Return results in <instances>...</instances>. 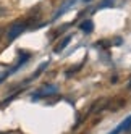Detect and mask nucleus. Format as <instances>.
Returning <instances> with one entry per match:
<instances>
[{
	"instance_id": "f257e3e1",
	"label": "nucleus",
	"mask_w": 131,
	"mask_h": 134,
	"mask_svg": "<svg viewBox=\"0 0 131 134\" xmlns=\"http://www.w3.org/2000/svg\"><path fill=\"white\" fill-rule=\"evenodd\" d=\"M24 29H26V24H24V23H21V21H18V23H13L10 27H8V32H7V39L10 41V42H12V41H15L16 37L20 36V34H21Z\"/></svg>"
},
{
	"instance_id": "f03ea898",
	"label": "nucleus",
	"mask_w": 131,
	"mask_h": 134,
	"mask_svg": "<svg viewBox=\"0 0 131 134\" xmlns=\"http://www.w3.org/2000/svg\"><path fill=\"white\" fill-rule=\"evenodd\" d=\"M57 92V87L55 86H44L41 91H37L36 94H32V99H39V97H45V95H52Z\"/></svg>"
},
{
	"instance_id": "7ed1b4c3",
	"label": "nucleus",
	"mask_w": 131,
	"mask_h": 134,
	"mask_svg": "<svg viewBox=\"0 0 131 134\" xmlns=\"http://www.w3.org/2000/svg\"><path fill=\"white\" fill-rule=\"evenodd\" d=\"M128 129H131V115L126 118V120H123L118 126L112 131V132H108V134H120V132H123V131H128Z\"/></svg>"
},
{
	"instance_id": "20e7f679",
	"label": "nucleus",
	"mask_w": 131,
	"mask_h": 134,
	"mask_svg": "<svg viewBox=\"0 0 131 134\" xmlns=\"http://www.w3.org/2000/svg\"><path fill=\"white\" fill-rule=\"evenodd\" d=\"M81 29L84 32H92V31H94V23L89 21V20H86L84 23H81Z\"/></svg>"
},
{
	"instance_id": "39448f33",
	"label": "nucleus",
	"mask_w": 131,
	"mask_h": 134,
	"mask_svg": "<svg viewBox=\"0 0 131 134\" xmlns=\"http://www.w3.org/2000/svg\"><path fill=\"white\" fill-rule=\"evenodd\" d=\"M70 41H71V36H68V37H65V39L62 41V44L57 47V49H55V52H62L63 49H65V47H67L68 44H70Z\"/></svg>"
},
{
	"instance_id": "423d86ee",
	"label": "nucleus",
	"mask_w": 131,
	"mask_h": 134,
	"mask_svg": "<svg viewBox=\"0 0 131 134\" xmlns=\"http://www.w3.org/2000/svg\"><path fill=\"white\" fill-rule=\"evenodd\" d=\"M5 15H8V10H7L5 7L0 5V16H5Z\"/></svg>"
},
{
	"instance_id": "0eeeda50",
	"label": "nucleus",
	"mask_w": 131,
	"mask_h": 134,
	"mask_svg": "<svg viewBox=\"0 0 131 134\" xmlns=\"http://www.w3.org/2000/svg\"><path fill=\"white\" fill-rule=\"evenodd\" d=\"M0 37H2V29H0Z\"/></svg>"
}]
</instances>
